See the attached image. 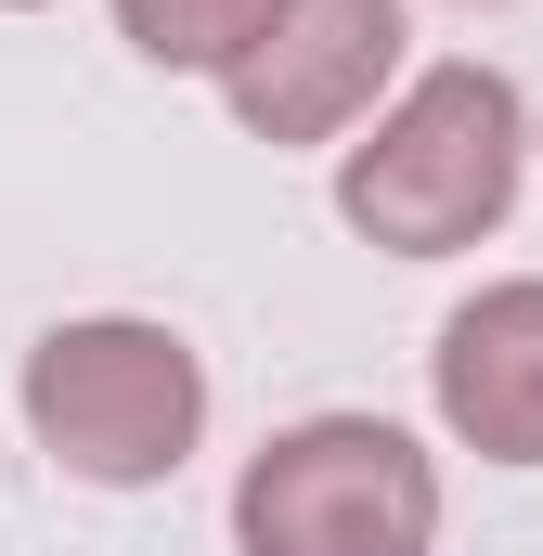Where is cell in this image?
I'll return each instance as SVG.
<instances>
[{"mask_svg": "<svg viewBox=\"0 0 543 556\" xmlns=\"http://www.w3.org/2000/svg\"><path fill=\"white\" fill-rule=\"evenodd\" d=\"M531 194V91L479 52L427 65L389 91L376 130L337 142V220L389 260H466Z\"/></svg>", "mask_w": 543, "mask_h": 556, "instance_id": "cell-1", "label": "cell"}, {"mask_svg": "<svg viewBox=\"0 0 543 556\" xmlns=\"http://www.w3.org/2000/svg\"><path fill=\"white\" fill-rule=\"evenodd\" d=\"M13 402H26V440H39L65 479H91V492H155V479H181L194 440H207V363H194V337L155 324V311H78V324H52V337L26 350Z\"/></svg>", "mask_w": 543, "mask_h": 556, "instance_id": "cell-2", "label": "cell"}, {"mask_svg": "<svg viewBox=\"0 0 543 556\" xmlns=\"http://www.w3.org/2000/svg\"><path fill=\"white\" fill-rule=\"evenodd\" d=\"M440 453L389 415H298L233 466V556H427Z\"/></svg>", "mask_w": 543, "mask_h": 556, "instance_id": "cell-3", "label": "cell"}, {"mask_svg": "<svg viewBox=\"0 0 543 556\" xmlns=\"http://www.w3.org/2000/svg\"><path fill=\"white\" fill-rule=\"evenodd\" d=\"M402 0H272V26L220 65L247 142H350L402 91Z\"/></svg>", "mask_w": 543, "mask_h": 556, "instance_id": "cell-4", "label": "cell"}, {"mask_svg": "<svg viewBox=\"0 0 543 556\" xmlns=\"http://www.w3.org/2000/svg\"><path fill=\"white\" fill-rule=\"evenodd\" d=\"M427 402L479 466H543V273H492L440 311Z\"/></svg>", "mask_w": 543, "mask_h": 556, "instance_id": "cell-5", "label": "cell"}, {"mask_svg": "<svg viewBox=\"0 0 543 556\" xmlns=\"http://www.w3.org/2000/svg\"><path fill=\"white\" fill-rule=\"evenodd\" d=\"M260 26H272V0H117V39L142 65H181V78H220Z\"/></svg>", "mask_w": 543, "mask_h": 556, "instance_id": "cell-6", "label": "cell"}, {"mask_svg": "<svg viewBox=\"0 0 543 556\" xmlns=\"http://www.w3.org/2000/svg\"><path fill=\"white\" fill-rule=\"evenodd\" d=\"M0 13H39V0H0Z\"/></svg>", "mask_w": 543, "mask_h": 556, "instance_id": "cell-7", "label": "cell"}, {"mask_svg": "<svg viewBox=\"0 0 543 556\" xmlns=\"http://www.w3.org/2000/svg\"><path fill=\"white\" fill-rule=\"evenodd\" d=\"M479 13H492V0H479Z\"/></svg>", "mask_w": 543, "mask_h": 556, "instance_id": "cell-8", "label": "cell"}]
</instances>
